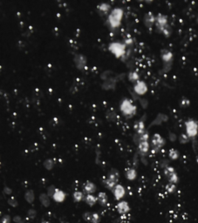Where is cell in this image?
Masks as SVG:
<instances>
[{
	"mask_svg": "<svg viewBox=\"0 0 198 223\" xmlns=\"http://www.w3.org/2000/svg\"><path fill=\"white\" fill-rule=\"evenodd\" d=\"M84 191L87 195H92L96 191V186L91 181H86L84 185Z\"/></svg>",
	"mask_w": 198,
	"mask_h": 223,
	"instance_id": "cell-9",
	"label": "cell"
},
{
	"mask_svg": "<svg viewBox=\"0 0 198 223\" xmlns=\"http://www.w3.org/2000/svg\"><path fill=\"white\" fill-rule=\"evenodd\" d=\"M83 199H85V198H84V195H83L82 192H80V191L74 192V194H73V200H74V201L79 202L81 201Z\"/></svg>",
	"mask_w": 198,
	"mask_h": 223,
	"instance_id": "cell-20",
	"label": "cell"
},
{
	"mask_svg": "<svg viewBox=\"0 0 198 223\" xmlns=\"http://www.w3.org/2000/svg\"><path fill=\"white\" fill-rule=\"evenodd\" d=\"M13 221L16 223H23V220H22V218L20 216L16 215L13 217Z\"/></svg>",
	"mask_w": 198,
	"mask_h": 223,
	"instance_id": "cell-37",
	"label": "cell"
},
{
	"mask_svg": "<svg viewBox=\"0 0 198 223\" xmlns=\"http://www.w3.org/2000/svg\"><path fill=\"white\" fill-rule=\"evenodd\" d=\"M139 148H140V150L142 151V153H147L148 150H149V143L147 141H142L140 143Z\"/></svg>",
	"mask_w": 198,
	"mask_h": 223,
	"instance_id": "cell-22",
	"label": "cell"
},
{
	"mask_svg": "<svg viewBox=\"0 0 198 223\" xmlns=\"http://www.w3.org/2000/svg\"><path fill=\"white\" fill-rule=\"evenodd\" d=\"M166 188H167V190H168L169 193H173V192L175 191V189H176V187H175V185H173V184H169V185L166 187Z\"/></svg>",
	"mask_w": 198,
	"mask_h": 223,
	"instance_id": "cell-36",
	"label": "cell"
},
{
	"mask_svg": "<svg viewBox=\"0 0 198 223\" xmlns=\"http://www.w3.org/2000/svg\"><path fill=\"white\" fill-rule=\"evenodd\" d=\"M154 21H155V18L152 15V13H148L146 15V17H145V24H146L147 26H149V27L152 26Z\"/></svg>",
	"mask_w": 198,
	"mask_h": 223,
	"instance_id": "cell-18",
	"label": "cell"
},
{
	"mask_svg": "<svg viewBox=\"0 0 198 223\" xmlns=\"http://www.w3.org/2000/svg\"><path fill=\"white\" fill-rule=\"evenodd\" d=\"M74 63L77 68L82 70L86 65V58L85 56L82 54H77L74 57Z\"/></svg>",
	"mask_w": 198,
	"mask_h": 223,
	"instance_id": "cell-5",
	"label": "cell"
},
{
	"mask_svg": "<svg viewBox=\"0 0 198 223\" xmlns=\"http://www.w3.org/2000/svg\"><path fill=\"white\" fill-rule=\"evenodd\" d=\"M39 201H40L43 206L45 207V208L49 207L50 204H51L50 197L48 196L47 194H41V195H39Z\"/></svg>",
	"mask_w": 198,
	"mask_h": 223,
	"instance_id": "cell-13",
	"label": "cell"
},
{
	"mask_svg": "<svg viewBox=\"0 0 198 223\" xmlns=\"http://www.w3.org/2000/svg\"><path fill=\"white\" fill-rule=\"evenodd\" d=\"M187 132L190 136H195L197 132V124L194 120H190L186 123Z\"/></svg>",
	"mask_w": 198,
	"mask_h": 223,
	"instance_id": "cell-4",
	"label": "cell"
},
{
	"mask_svg": "<svg viewBox=\"0 0 198 223\" xmlns=\"http://www.w3.org/2000/svg\"><path fill=\"white\" fill-rule=\"evenodd\" d=\"M41 223H51V222H49V221H43Z\"/></svg>",
	"mask_w": 198,
	"mask_h": 223,
	"instance_id": "cell-40",
	"label": "cell"
},
{
	"mask_svg": "<svg viewBox=\"0 0 198 223\" xmlns=\"http://www.w3.org/2000/svg\"><path fill=\"white\" fill-rule=\"evenodd\" d=\"M169 179L170 182H172V183H176L178 181V178H177V175L176 173H174L172 175H170Z\"/></svg>",
	"mask_w": 198,
	"mask_h": 223,
	"instance_id": "cell-34",
	"label": "cell"
},
{
	"mask_svg": "<svg viewBox=\"0 0 198 223\" xmlns=\"http://www.w3.org/2000/svg\"><path fill=\"white\" fill-rule=\"evenodd\" d=\"M123 16V11L120 8H114L108 17V22L113 28L119 26Z\"/></svg>",
	"mask_w": 198,
	"mask_h": 223,
	"instance_id": "cell-1",
	"label": "cell"
},
{
	"mask_svg": "<svg viewBox=\"0 0 198 223\" xmlns=\"http://www.w3.org/2000/svg\"><path fill=\"white\" fill-rule=\"evenodd\" d=\"M8 204H9L11 207H12V208H16V207H18V203L17 200L15 199L14 197H11V198L8 199Z\"/></svg>",
	"mask_w": 198,
	"mask_h": 223,
	"instance_id": "cell-26",
	"label": "cell"
},
{
	"mask_svg": "<svg viewBox=\"0 0 198 223\" xmlns=\"http://www.w3.org/2000/svg\"><path fill=\"white\" fill-rule=\"evenodd\" d=\"M126 177H127L128 180L130 181H133L136 178V171L135 169H128L126 173Z\"/></svg>",
	"mask_w": 198,
	"mask_h": 223,
	"instance_id": "cell-21",
	"label": "cell"
},
{
	"mask_svg": "<svg viewBox=\"0 0 198 223\" xmlns=\"http://www.w3.org/2000/svg\"><path fill=\"white\" fill-rule=\"evenodd\" d=\"M120 110L125 116H128V117L130 116L131 117L135 114L136 107H135V105L132 104V102L129 99L125 98L120 105Z\"/></svg>",
	"mask_w": 198,
	"mask_h": 223,
	"instance_id": "cell-2",
	"label": "cell"
},
{
	"mask_svg": "<svg viewBox=\"0 0 198 223\" xmlns=\"http://www.w3.org/2000/svg\"><path fill=\"white\" fill-rule=\"evenodd\" d=\"M52 199L56 202H63L65 199V194L60 189H56L55 194L52 196Z\"/></svg>",
	"mask_w": 198,
	"mask_h": 223,
	"instance_id": "cell-8",
	"label": "cell"
},
{
	"mask_svg": "<svg viewBox=\"0 0 198 223\" xmlns=\"http://www.w3.org/2000/svg\"><path fill=\"white\" fill-rule=\"evenodd\" d=\"M107 178L110 179L111 181H113V182L117 183L118 181H119V178H120V174H119L118 170H116V169H112V170L109 172Z\"/></svg>",
	"mask_w": 198,
	"mask_h": 223,
	"instance_id": "cell-12",
	"label": "cell"
},
{
	"mask_svg": "<svg viewBox=\"0 0 198 223\" xmlns=\"http://www.w3.org/2000/svg\"><path fill=\"white\" fill-rule=\"evenodd\" d=\"M169 156L172 158V159H177V157H178V152H177L176 150H175V149H171L169 151Z\"/></svg>",
	"mask_w": 198,
	"mask_h": 223,
	"instance_id": "cell-32",
	"label": "cell"
},
{
	"mask_svg": "<svg viewBox=\"0 0 198 223\" xmlns=\"http://www.w3.org/2000/svg\"><path fill=\"white\" fill-rule=\"evenodd\" d=\"M135 91L137 93H139V94L145 93L146 91H147V85H146V84L144 83V82H142V81L137 82L135 85Z\"/></svg>",
	"mask_w": 198,
	"mask_h": 223,
	"instance_id": "cell-10",
	"label": "cell"
},
{
	"mask_svg": "<svg viewBox=\"0 0 198 223\" xmlns=\"http://www.w3.org/2000/svg\"><path fill=\"white\" fill-rule=\"evenodd\" d=\"M116 208L118 213H120V215H124V214H127L129 212L130 208H129V205L127 201H120L117 204L116 206Z\"/></svg>",
	"mask_w": 198,
	"mask_h": 223,
	"instance_id": "cell-7",
	"label": "cell"
},
{
	"mask_svg": "<svg viewBox=\"0 0 198 223\" xmlns=\"http://www.w3.org/2000/svg\"><path fill=\"white\" fill-rule=\"evenodd\" d=\"M36 215H37V212H36L35 209H32V208L29 209L28 212H27V216H28L31 220L35 219Z\"/></svg>",
	"mask_w": 198,
	"mask_h": 223,
	"instance_id": "cell-28",
	"label": "cell"
},
{
	"mask_svg": "<svg viewBox=\"0 0 198 223\" xmlns=\"http://www.w3.org/2000/svg\"><path fill=\"white\" fill-rule=\"evenodd\" d=\"M153 144L156 147H161L164 144V140H163V138L159 134H156L153 137Z\"/></svg>",
	"mask_w": 198,
	"mask_h": 223,
	"instance_id": "cell-14",
	"label": "cell"
},
{
	"mask_svg": "<svg viewBox=\"0 0 198 223\" xmlns=\"http://www.w3.org/2000/svg\"><path fill=\"white\" fill-rule=\"evenodd\" d=\"M97 199L100 206H106L107 204V195L106 193H99L97 196Z\"/></svg>",
	"mask_w": 198,
	"mask_h": 223,
	"instance_id": "cell-16",
	"label": "cell"
},
{
	"mask_svg": "<svg viewBox=\"0 0 198 223\" xmlns=\"http://www.w3.org/2000/svg\"><path fill=\"white\" fill-rule=\"evenodd\" d=\"M110 9V5L106 3H102L99 5V10L102 12H107Z\"/></svg>",
	"mask_w": 198,
	"mask_h": 223,
	"instance_id": "cell-23",
	"label": "cell"
},
{
	"mask_svg": "<svg viewBox=\"0 0 198 223\" xmlns=\"http://www.w3.org/2000/svg\"><path fill=\"white\" fill-rule=\"evenodd\" d=\"M109 50L116 57H121L125 54V45L120 42H113L109 45Z\"/></svg>",
	"mask_w": 198,
	"mask_h": 223,
	"instance_id": "cell-3",
	"label": "cell"
},
{
	"mask_svg": "<svg viewBox=\"0 0 198 223\" xmlns=\"http://www.w3.org/2000/svg\"><path fill=\"white\" fill-rule=\"evenodd\" d=\"M25 201L28 202V203L32 204V202L34 201V199H35L34 192L32 190H28L25 193Z\"/></svg>",
	"mask_w": 198,
	"mask_h": 223,
	"instance_id": "cell-17",
	"label": "cell"
},
{
	"mask_svg": "<svg viewBox=\"0 0 198 223\" xmlns=\"http://www.w3.org/2000/svg\"><path fill=\"white\" fill-rule=\"evenodd\" d=\"M85 201L90 207H92V206H94L96 204V202L98 201V199H97V197L93 196L92 195H87L85 197Z\"/></svg>",
	"mask_w": 198,
	"mask_h": 223,
	"instance_id": "cell-15",
	"label": "cell"
},
{
	"mask_svg": "<svg viewBox=\"0 0 198 223\" xmlns=\"http://www.w3.org/2000/svg\"><path fill=\"white\" fill-rule=\"evenodd\" d=\"M115 85H116L115 79L113 78H107L104 82V84L102 85V87L105 90H110V89H113L115 87Z\"/></svg>",
	"mask_w": 198,
	"mask_h": 223,
	"instance_id": "cell-11",
	"label": "cell"
},
{
	"mask_svg": "<svg viewBox=\"0 0 198 223\" xmlns=\"http://www.w3.org/2000/svg\"><path fill=\"white\" fill-rule=\"evenodd\" d=\"M4 193L5 195H11L12 193V190L10 188H8V187H5V188H4Z\"/></svg>",
	"mask_w": 198,
	"mask_h": 223,
	"instance_id": "cell-38",
	"label": "cell"
},
{
	"mask_svg": "<svg viewBox=\"0 0 198 223\" xmlns=\"http://www.w3.org/2000/svg\"><path fill=\"white\" fill-rule=\"evenodd\" d=\"M11 217L9 215H4L1 219V223H11Z\"/></svg>",
	"mask_w": 198,
	"mask_h": 223,
	"instance_id": "cell-33",
	"label": "cell"
},
{
	"mask_svg": "<svg viewBox=\"0 0 198 223\" xmlns=\"http://www.w3.org/2000/svg\"><path fill=\"white\" fill-rule=\"evenodd\" d=\"M181 142H186L187 141V137L185 136V135H182V137H181Z\"/></svg>",
	"mask_w": 198,
	"mask_h": 223,
	"instance_id": "cell-39",
	"label": "cell"
},
{
	"mask_svg": "<svg viewBox=\"0 0 198 223\" xmlns=\"http://www.w3.org/2000/svg\"><path fill=\"white\" fill-rule=\"evenodd\" d=\"M128 78H129V80H131L132 82H135L138 78H139V76H138V74L135 72H130L129 73V75H128Z\"/></svg>",
	"mask_w": 198,
	"mask_h": 223,
	"instance_id": "cell-27",
	"label": "cell"
},
{
	"mask_svg": "<svg viewBox=\"0 0 198 223\" xmlns=\"http://www.w3.org/2000/svg\"><path fill=\"white\" fill-rule=\"evenodd\" d=\"M92 213L91 212H86L83 214V219L85 220L86 221H92Z\"/></svg>",
	"mask_w": 198,
	"mask_h": 223,
	"instance_id": "cell-29",
	"label": "cell"
},
{
	"mask_svg": "<svg viewBox=\"0 0 198 223\" xmlns=\"http://www.w3.org/2000/svg\"><path fill=\"white\" fill-rule=\"evenodd\" d=\"M163 58L165 61H169L170 59H171V58H172V54L170 52H167L166 54L163 55Z\"/></svg>",
	"mask_w": 198,
	"mask_h": 223,
	"instance_id": "cell-35",
	"label": "cell"
},
{
	"mask_svg": "<svg viewBox=\"0 0 198 223\" xmlns=\"http://www.w3.org/2000/svg\"><path fill=\"white\" fill-rule=\"evenodd\" d=\"M104 185H105V187H106L107 189H110V190H113V188H115V186H116V183L115 182H113V181H111L110 179H108V178H106L104 180Z\"/></svg>",
	"mask_w": 198,
	"mask_h": 223,
	"instance_id": "cell-19",
	"label": "cell"
},
{
	"mask_svg": "<svg viewBox=\"0 0 198 223\" xmlns=\"http://www.w3.org/2000/svg\"><path fill=\"white\" fill-rule=\"evenodd\" d=\"M100 221V217L97 213H92V217L91 222L92 223H99Z\"/></svg>",
	"mask_w": 198,
	"mask_h": 223,
	"instance_id": "cell-31",
	"label": "cell"
},
{
	"mask_svg": "<svg viewBox=\"0 0 198 223\" xmlns=\"http://www.w3.org/2000/svg\"><path fill=\"white\" fill-rule=\"evenodd\" d=\"M53 160H51V159H48V160H45L44 162V167H45L47 170H51L52 167H53Z\"/></svg>",
	"mask_w": 198,
	"mask_h": 223,
	"instance_id": "cell-24",
	"label": "cell"
},
{
	"mask_svg": "<svg viewBox=\"0 0 198 223\" xmlns=\"http://www.w3.org/2000/svg\"><path fill=\"white\" fill-rule=\"evenodd\" d=\"M62 223H69V222H67V221H65V222H62Z\"/></svg>",
	"mask_w": 198,
	"mask_h": 223,
	"instance_id": "cell-41",
	"label": "cell"
},
{
	"mask_svg": "<svg viewBox=\"0 0 198 223\" xmlns=\"http://www.w3.org/2000/svg\"><path fill=\"white\" fill-rule=\"evenodd\" d=\"M135 128H136V130H137V132L138 133H140V134H143L144 132V124H143V122L142 121H139L137 124H136V126H135Z\"/></svg>",
	"mask_w": 198,
	"mask_h": 223,
	"instance_id": "cell-25",
	"label": "cell"
},
{
	"mask_svg": "<svg viewBox=\"0 0 198 223\" xmlns=\"http://www.w3.org/2000/svg\"><path fill=\"white\" fill-rule=\"evenodd\" d=\"M57 188H55L54 186H50L47 188V195L49 197H52L54 194H55V191H56Z\"/></svg>",
	"mask_w": 198,
	"mask_h": 223,
	"instance_id": "cell-30",
	"label": "cell"
},
{
	"mask_svg": "<svg viewBox=\"0 0 198 223\" xmlns=\"http://www.w3.org/2000/svg\"><path fill=\"white\" fill-rule=\"evenodd\" d=\"M113 195H114V198L117 201H119V200L122 199L124 197L126 191H125V188H124L123 186H121V185H116L115 188L113 189Z\"/></svg>",
	"mask_w": 198,
	"mask_h": 223,
	"instance_id": "cell-6",
	"label": "cell"
}]
</instances>
